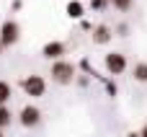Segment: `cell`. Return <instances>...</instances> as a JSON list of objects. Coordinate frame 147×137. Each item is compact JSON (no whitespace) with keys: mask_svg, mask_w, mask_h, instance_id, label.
Masks as SVG:
<instances>
[{"mask_svg":"<svg viewBox=\"0 0 147 137\" xmlns=\"http://www.w3.org/2000/svg\"><path fill=\"white\" fill-rule=\"evenodd\" d=\"M127 137H140V132H129V135H127Z\"/></svg>","mask_w":147,"mask_h":137,"instance_id":"d6986e66","label":"cell"},{"mask_svg":"<svg viewBox=\"0 0 147 137\" xmlns=\"http://www.w3.org/2000/svg\"><path fill=\"white\" fill-rule=\"evenodd\" d=\"M127 54H121V52H109L106 57H103V67H106V73L109 75H121V73H127Z\"/></svg>","mask_w":147,"mask_h":137,"instance_id":"5b68a950","label":"cell"},{"mask_svg":"<svg viewBox=\"0 0 147 137\" xmlns=\"http://www.w3.org/2000/svg\"><path fill=\"white\" fill-rule=\"evenodd\" d=\"M109 5L114 10H119V13H129L134 8V0H109Z\"/></svg>","mask_w":147,"mask_h":137,"instance_id":"8fae6325","label":"cell"},{"mask_svg":"<svg viewBox=\"0 0 147 137\" xmlns=\"http://www.w3.org/2000/svg\"><path fill=\"white\" fill-rule=\"evenodd\" d=\"M93 31V44H109L111 39H114V31H111V26H106V23H98V26H93L90 28Z\"/></svg>","mask_w":147,"mask_h":137,"instance_id":"52a82bcc","label":"cell"},{"mask_svg":"<svg viewBox=\"0 0 147 137\" xmlns=\"http://www.w3.org/2000/svg\"><path fill=\"white\" fill-rule=\"evenodd\" d=\"M21 91L28 98H41V96H47V80L41 75H26L21 80Z\"/></svg>","mask_w":147,"mask_h":137,"instance_id":"7a4b0ae2","label":"cell"},{"mask_svg":"<svg viewBox=\"0 0 147 137\" xmlns=\"http://www.w3.org/2000/svg\"><path fill=\"white\" fill-rule=\"evenodd\" d=\"M65 52H67V47H65V41H47L44 47H41V57L44 60H49V62H54V60H62L65 57Z\"/></svg>","mask_w":147,"mask_h":137,"instance_id":"8992f818","label":"cell"},{"mask_svg":"<svg viewBox=\"0 0 147 137\" xmlns=\"http://www.w3.org/2000/svg\"><path fill=\"white\" fill-rule=\"evenodd\" d=\"M49 75H52V80H54L57 85H70V83L75 80L78 70H75V65H72V62H67V60L62 57V60H54V62H52Z\"/></svg>","mask_w":147,"mask_h":137,"instance_id":"6da1fadb","label":"cell"},{"mask_svg":"<svg viewBox=\"0 0 147 137\" xmlns=\"http://www.w3.org/2000/svg\"><path fill=\"white\" fill-rule=\"evenodd\" d=\"M18 41H21V23L13 21V18L3 21V26H0V44L8 49V47H16Z\"/></svg>","mask_w":147,"mask_h":137,"instance_id":"3957f363","label":"cell"},{"mask_svg":"<svg viewBox=\"0 0 147 137\" xmlns=\"http://www.w3.org/2000/svg\"><path fill=\"white\" fill-rule=\"evenodd\" d=\"M18 122H21V127H26V130H36V127L41 124V109L34 106V104H26V106L18 111Z\"/></svg>","mask_w":147,"mask_h":137,"instance_id":"277c9868","label":"cell"},{"mask_svg":"<svg viewBox=\"0 0 147 137\" xmlns=\"http://www.w3.org/2000/svg\"><path fill=\"white\" fill-rule=\"evenodd\" d=\"M10 96H13L10 83H8V80H0V104H8V101H10Z\"/></svg>","mask_w":147,"mask_h":137,"instance_id":"7c38bea8","label":"cell"},{"mask_svg":"<svg viewBox=\"0 0 147 137\" xmlns=\"http://www.w3.org/2000/svg\"><path fill=\"white\" fill-rule=\"evenodd\" d=\"M90 8H93L96 13H101V10L109 8V0H90Z\"/></svg>","mask_w":147,"mask_h":137,"instance_id":"4fadbf2b","label":"cell"},{"mask_svg":"<svg viewBox=\"0 0 147 137\" xmlns=\"http://www.w3.org/2000/svg\"><path fill=\"white\" fill-rule=\"evenodd\" d=\"M116 31H119V36H127V34H129V26H127V23H119Z\"/></svg>","mask_w":147,"mask_h":137,"instance_id":"9a60e30c","label":"cell"},{"mask_svg":"<svg viewBox=\"0 0 147 137\" xmlns=\"http://www.w3.org/2000/svg\"><path fill=\"white\" fill-rule=\"evenodd\" d=\"M72 83H78V85H80V88H85V85H88V78H83V75H80V78H78V75H75V80H72Z\"/></svg>","mask_w":147,"mask_h":137,"instance_id":"2e32d148","label":"cell"},{"mask_svg":"<svg viewBox=\"0 0 147 137\" xmlns=\"http://www.w3.org/2000/svg\"><path fill=\"white\" fill-rule=\"evenodd\" d=\"M132 78H134L137 83H147V62H137V65L132 67Z\"/></svg>","mask_w":147,"mask_h":137,"instance_id":"9c48e42d","label":"cell"},{"mask_svg":"<svg viewBox=\"0 0 147 137\" xmlns=\"http://www.w3.org/2000/svg\"><path fill=\"white\" fill-rule=\"evenodd\" d=\"M10 124H13V114H10L8 104H0V130L10 127Z\"/></svg>","mask_w":147,"mask_h":137,"instance_id":"30bf717a","label":"cell"},{"mask_svg":"<svg viewBox=\"0 0 147 137\" xmlns=\"http://www.w3.org/2000/svg\"><path fill=\"white\" fill-rule=\"evenodd\" d=\"M80 26H83V28H85V31H90V28H93V26H90V23H88V21H85V18H80Z\"/></svg>","mask_w":147,"mask_h":137,"instance_id":"e0dca14e","label":"cell"},{"mask_svg":"<svg viewBox=\"0 0 147 137\" xmlns=\"http://www.w3.org/2000/svg\"><path fill=\"white\" fill-rule=\"evenodd\" d=\"M0 137H5V135H3V130H0Z\"/></svg>","mask_w":147,"mask_h":137,"instance_id":"44dd1931","label":"cell"},{"mask_svg":"<svg viewBox=\"0 0 147 137\" xmlns=\"http://www.w3.org/2000/svg\"><path fill=\"white\" fill-rule=\"evenodd\" d=\"M140 137H147V124L142 127V130H140Z\"/></svg>","mask_w":147,"mask_h":137,"instance_id":"ac0fdd59","label":"cell"},{"mask_svg":"<svg viewBox=\"0 0 147 137\" xmlns=\"http://www.w3.org/2000/svg\"><path fill=\"white\" fill-rule=\"evenodd\" d=\"M103 85H106V93L109 96H116V83L114 80H103Z\"/></svg>","mask_w":147,"mask_h":137,"instance_id":"5bb4252c","label":"cell"},{"mask_svg":"<svg viewBox=\"0 0 147 137\" xmlns=\"http://www.w3.org/2000/svg\"><path fill=\"white\" fill-rule=\"evenodd\" d=\"M65 13H67V18L80 21V18L85 16V8H83V3H80V0H70V3H67V8H65Z\"/></svg>","mask_w":147,"mask_h":137,"instance_id":"ba28073f","label":"cell"},{"mask_svg":"<svg viewBox=\"0 0 147 137\" xmlns=\"http://www.w3.org/2000/svg\"><path fill=\"white\" fill-rule=\"evenodd\" d=\"M3 49H5V47H3V44H0V57H3Z\"/></svg>","mask_w":147,"mask_h":137,"instance_id":"ffe728a7","label":"cell"}]
</instances>
